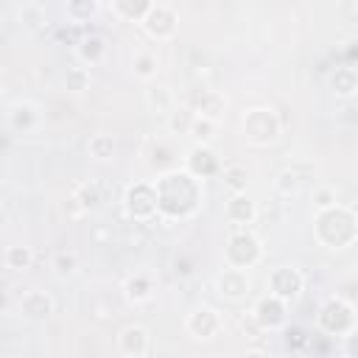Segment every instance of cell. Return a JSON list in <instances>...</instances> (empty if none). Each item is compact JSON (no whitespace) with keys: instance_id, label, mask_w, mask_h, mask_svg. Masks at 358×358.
<instances>
[{"instance_id":"cell-22","label":"cell","mask_w":358,"mask_h":358,"mask_svg":"<svg viewBox=\"0 0 358 358\" xmlns=\"http://www.w3.org/2000/svg\"><path fill=\"white\" fill-rule=\"evenodd\" d=\"M145 106H148V112L168 117L173 112V95H171V90L165 84H151L145 90Z\"/></svg>"},{"instance_id":"cell-30","label":"cell","mask_w":358,"mask_h":358,"mask_svg":"<svg viewBox=\"0 0 358 358\" xmlns=\"http://www.w3.org/2000/svg\"><path fill=\"white\" fill-rule=\"evenodd\" d=\"M221 176H224V185L229 187V193H241V190H246L249 171H246L243 165H227V168H221Z\"/></svg>"},{"instance_id":"cell-28","label":"cell","mask_w":358,"mask_h":358,"mask_svg":"<svg viewBox=\"0 0 358 358\" xmlns=\"http://www.w3.org/2000/svg\"><path fill=\"white\" fill-rule=\"evenodd\" d=\"M64 90L73 92V95L90 90V70H87V64L67 67V73H64Z\"/></svg>"},{"instance_id":"cell-11","label":"cell","mask_w":358,"mask_h":358,"mask_svg":"<svg viewBox=\"0 0 358 358\" xmlns=\"http://www.w3.org/2000/svg\"><path fill=\"white\" fill-rule=\"evenodd\" d=\"M185 330H187V336H193V338L210 341V338H215V336L221 333V313H218L215 308H210V305H199V308H193V310L187 313Z\"/></svg>"},{"instance_id":"cell-23","label":"cell","mask_w":358,"mask_h":358,"mask_svg":"<svg viewBox=\"0 0 358 358\" xmlns=\"http://www.w3.org/2000/svg\"><path fill=\"white\" fill-rule=\"evenodd\" d=\"M154 0H112V8L126 22H143V17L151 11Z\"/></svg>"},{"instance_id":"cell-5","label":"cell","mask_w":358,"mask_h":358,"mask_svg":"<svg viewBox=\"0 0 358 358\" xmlns=\"http://www.w3.org/2000/svg\"><path fill=\"white\" fill-rule=\"evenodd\" d=\"M263 257V246L257 241V235H252L249 229H241V232H232L227 238V246H224V263L227 266H235V268H252L257 266Z\"/></svg>"},{"instance_id":"cell-12","label":"cell","mask_w":358,"mask_h":358,"mask_svg":"<svg viewBox=\"0 0 358 358\" xmlns=\"http://www.w3.org/2000/svg\"><path fill=\"white\" fill-rule=\"evenodd\" d=\"M17 313H20V319L34 322V324L48 322V319L53 316V296H50L48 291H42V288H31V291H25V294L20 296Z\"/></svg>"},{"instance_id":"cell-33","label":"cell","mask_w":358,"mask_h":358,"mask_svg":"<svg viewBox=\"0 0 358 358\" xmlns=\"http://www.w3.org/2000/svg\"><path fill=\"white\" fill-rule=\"evenodd\" d=\"M274 187H277L280 196H294V193L299 190V176H296V171H291V168L280 171L277 179H274Z\"/></svg>"},{"instance_id":"cell-31","label":"cell","mask_w":358,"mask_h":358,"mask_svg":"<svg viewBox=\"0 0 358 358\" xmlns=\"http://www.w3.org/2000/svg\"><path fill=\"white\" fill-rule=\"evenodd\" d=\"M193 120H196V112L193 109H176L173 106V112L168 115V129L176 131V134H190Z\"/></svg>"},{"instance_id":"cell-20","label":"cell","mask_w":358,"mask_h":358,"mask_svg":"<svg viewBox=\"0 0 358 358\" xmlns=\"http://www.w3.org/2000/svg\"><path fill=\"white\" fill-rule=\"evenodd\" d=\"M193 112L196 115H204V117H213V120H221L224 112H227V101L221 92L215 90H201L196 98H193Z\"/></svg>"},{"instance_id":"cell-2","label":"cell","mask_w":358,"mask_h":358,"mask_svg":"<svg viewBox=\"0 0 358 358\" xmlns=\"http://www.w3.org/2000/svg\"><path fill=\"white\" fill-rule=\"evenodd\" d=\"M313 232L316 241L327 249H347L358 241V215L344 207V204H333L327 210H316V221H313Z\"/></svg>"},{"instance_id":"cell-18","label":"cell","mask_w":358,"mask_h":358,"mask_svg":"<svg viewBox=\"0 0 358 358\" xmlns=\"http://www.w3.org/2000/svg\"><path fill=\"white\" fill-rule=\"evenodd\" d=\"M224 215H227V221H232V224H252L255 215H257V207H255V201L246 196V190H241V193H232V196L227 199Z\"/></svg>"},{"instance_id":"cell-17","label":"cell","mask_w":358,"mask_h":358,"mask_svg":"<svg viewBox=\"0 0 358 358\" xmlns=\"http://www.w3.org/2000/svg\"><path fill=\"white\" fill-rule=\"evenodd\" d=\"M327 84H330V90H333V95H336V98L350 101V98H355V95H358V70H355V67H350V64L336 67V70L330 73Z\"/></svg>"},{"instance_id":"cell-13","label":"cell","mask_w":358,"mask_h":358,"mask_svg":"<svg viewBox=\"0 0 358 358\" xmlns=\"http://www.w3.org/2000/svg\"><path fill=\"white\" fill-rule=\"evenodd\" d=\"M151 350V333L143 324H126L117 333V352L126 358H143Z\"/></svg>"},{"instance_id":"cell-21","label":"cell","mask_w":358,"mask_h":358,"mask_svg":"<svg viewBox=\"0 0 358 358\" xmlns=\"http://www.w3.org/2000/svg\"><path fill=\"white\" fill-rule=\"evenodd\" d=\"M87 154H90V159H95V162H109V159H115V154H117V143H115L112 134L98 131V134H92V137L87 140Z\"/></svg>"},{"instance_id":"cell-35","label":"cell","mask_w":358,"mask_h":358,"mask_svg":"<svg viewBox=\"0 0 358 358\" xmlns=\"http://www.w3.org/2000/svg\"><path fill=\"white\" fill-rule=\"evenodd\" d=\"M336 204V193L330 190V187H319L316 193H313V207L316 210H327V207H333Z\"/></svg>"},{"instance_id":"cell-26","label":"cell","mask_w":358,"mask_h":358,"mask_svg":"<svg viewBox=\"0 0 358 358\" xmlns=\"http://www.w3.org/2000/svg\"><path fill=\"white\" fill-rule=\"evenodd\" d=\"M218 134V120L213 117H204V115H196L193 126H190V137L199 143V145H210Z\"/></svg>"},{"instance_id":"cell-8","label":"cell","mask_w":358,"mask_h":358,"mask_svg":"<svg viewBox=\"0 0 358 358\" xmlns=\"http://www.w3.org/2000/svg\"><path fill=\"white\" fill-rule=\"evenodd\" d=\"M140 25L145 28V34H148L151 39L165 42V39H173V34H176V28H179V14H176L171 6H165V3H154L151 11L143 17Z\"/></svg>"},{"instance_id":"cell-6","label":"cell","mask_w":358,"mask_h":358,"mask_svg":"<svg viewBox=\"0 0 358 358\" xmlns=\"http://www.w3.org/2000/svg\"><path fill=\"white\" fill-rule=\"evenodd\" d=\"M123 207L134 221H151L159 215V199L154 182H134L123 193Z\"/></svg>"},{"instance_id":"cell-19","label":"cell","mask_w":358,"mask_h":358,"mask_svg":"<svg viewBox=\"0 0 358 358\" xmlns=\"http://www.w3.org/2000/svg\"><path fill=\"white\" fill-rule=\"evenodd\" d=\"M76 56H78V62L87 64V67L101 64L103 56H106V39H103L101 34H87V36H81L78 45H76Z\"/></svg>"},{"instance_id":"cell-29","label":"cell","mask_w":358,"mask_h":358,"mask_svg":"<svg viewBox=\"0 0 358 358\" xmlns=\"http://www.w3.org/2000/svg\"><path fill=\"white\" fill-rule=\"evenodd\" d=\"M76 271H78V255H76L73 249L56 252V257H53V274H56L59 280H67V277H73Z\"/></svg>"},{"instance_id":"cell-16","label":"cell","mask_w":358,"mask_h":358,"mask_svg":"<svg viewBox=\"0 0 358 358\" xmlns=\"http://www.w3.org/2000/svg\"><path fill=\"white\" fill-rule=\"evenodd\" d=\"M6 120H8V126L14 131L28 134V131H34L39 126V109L31 101H14L8 106V112H6Z\"/></svg>"},{"instance_id":"cell-32","label":"cell","mask_w":358,"mask_h":358,"mask_svg":"<svg viewBox=\"0 0 358 358\" xmlns=\"http://www.w3.org/2000/svg\"><path fill=\"white\" fill-rule=\"evenodd\" d=\"M73 201H78L84 210L98 207V201H101V190H98V185H92V182L78 185V187H76V193H73Z\"/></svg>"},{"instance_id":"cell-7","label":"cell","mask_w":358,"mask_h":358,"mask_svg":"<svg viewBox=\"0 0 358 358\" xmlns=\"http://www.w3.org/2000/svg\"><path fill=\"white\" fill-rule=\"evenodd\" d=\"M215 291L221 299L227 302H243L252 291V280L246 268H235V266H224L215 274Z\"/></svg>"},{"instance_id":"cell-1","label":"cell","mask_w":358,"mask_h":358,"mask_svg":"<svg viewBox=\"0 0 358 358\" xmlns=\"http://www.w3.org/2000/svg\"><path fill=\"white\" fill-rule=\"evenodd\" d=\"M154 185H157V199H159V215H168V218L193 215L204 196L201 179L193 176L187 168L165 171Z\"/></svg>"},{"instance_id":"cell-27","label":"cell","mask_w":358,"mask_h":358,"mask_svg":"<svg viewBox=\"0 0 358 358\" xmlns=\"http://www.w3.org/2000/svg\"><path fill=\"white\" fill-rule=\"evenodd\" d=\"M98 8H101L98 0H67V17H70L76 25L90 22V20L98 14Z\"/></svg>"},{"instance_id":"cell-15","label":"cell","mask_w":358,"mask_h":358,"mask_svg":"<svg viewBox=\"0 0 358 358\" xmlns=\"http://www.w3.org/2000/svg\"><path fill=\"white\" fill-rule=\"evenodd\" d=\"M154 291H157V280L151 274H145V271H137V274L126 277V282H123V296H126L129 305H145V302H151Z\"/></svg>"},{"instance_id":"cell-9","label":"cell","mask_w":358,"mask_h":358,"mask_svg":"<svg viewBox=\"0 0 358 358\" xmlns=\"http://www.w3.org/2000/svg\"><path fill=\"white\" fill-rule=\"evenodd\" d=\"M268 291L285 302H294L305 291V277L296 266H277L268 274Z\"/></svg>"},{"instance_id":"cell-10","label":"cell","mask_w":358,"mask_h":358,"mask_svg":"<svg viewBox=\"0 0 358 358\" xmlns=\"http://www.w3.org/2000/svg\"><path fill=\"white\" fill-rule=\"evenodd\" d=\"M255 322L263 327V330H280V327H285V322H288V302L285 299H280L277 294H266V296H260L257 302H255Z\"/></svg>"},{"instance_id":"cell-14","label":"cell","mask_w":358,"mask_h":358,"mask_svg":"<svg viewBox=\"0 0 358 358\" xmlns=\"http://www.w3.org/2000/svg\"><path fill=\"white\" fill-rule=\"evenodd\" d=\"M187 171L193 176H199V179H210V176L221 173V162H218V157H215V151L210 145H199L196 143L187 151Z\"/></svg>"},{"instance_id":"cell-25","label":"cell","mask_w":358,"mask_h":358,"mask_svg":"<svg viewBox=\"0 0 358 358\" xmlns=\"http://www.w3.org/2000/svg\"><path fill=\"white\" fill-rule=\"evenodd\" d=\"M157 70H159V62H157L154 53H148V50L134 53V59H131V73H134V78H140V81H154V78H157Z\"/></svg>"},{"instance_id":"cell-3","label":"cell","mask_w":358,"mask_h":358,"mask_svg":"<svg viewBox=\"0 0 358 358\" xmlns=\"http://www.w3.org/2000/svg\"><path fill=\"white\" fill-rule=\"evenodd\" d=\"M241 131H243V140L249 145H257V148H266V145H274L282 134V120L274 109L268 106H255V109H246L243 120H241Z\"/></svg>"},{"instance_id":"cell-4","label":"cell","mask_w":358,"mask_h":358,"mask_svg":"<svg viewBox=\"0 0 358 358\" xmlns=\"http://www.w3.org/2000/svg\"><path fill=\"white\" fill-rule=\"evenodd\" d=\"M316 324L322 333L327 336H344L347 330L355 327V305L350 299H344L341 294L338 296H330L319 313H316Z\"/></svg>"},{"instance_id":"cell-34","label":"cell","mask_w":358,"mask_h":358,"mask_svg":"<svg viewBox=\"0 0 358 358\" xmlns=\"http://www.w3.org/2000/svg\"><path fill=\"white\" fill-rule=\"evenodd\" d=\"M341 352L350 358H358V324L341 336Z\"/></svg>"},{"instance_id":"cell-24","label":"cell","mask_w":358,"mask_h":358,"mask_svg":"<svg viewBox=\"0 0 358 358\" xmlns=\"http://www.w3.org/2000/svg\"><path fill=\"white\" fill-rule=\"evenodd\" d=\"M3 263H6V268H11V271H28L31 263H34V249L25 246V243H11V246L3 252Z\"/></svg>"}]
</instances>
